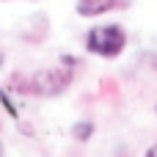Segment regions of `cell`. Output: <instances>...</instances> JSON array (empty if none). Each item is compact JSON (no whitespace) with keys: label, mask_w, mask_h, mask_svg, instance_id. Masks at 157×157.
<instances>
[{"label":"cell","mask_w":157,"mask_h":157,"mask_svg":"<svg viewBox=\"0 0 157 157\" xmlns=\"http://www.w3.org/2000/svg\"><path fill=\"white\" fill-rule=\"evenodd\" d=\"M124 44H127V33L119 25H94L86 36L88 52L102 55V58H116L124 50Z\"/></svg>","instance_id":"1"},{"label":"cell","mask_w":157,"mask_h":157,"mask_svg":"<svg viewBox=\"0 0 157 157\" xmlns=\"http://www.w3.org/2000/svg\"><path fill=\"white\" fill-rule=\"evenodd\" d=\"M66 83H69V75L63 69H41L30 77V91L41 97H55L66 88Z\"/></svg>","instance_id":"2"},{"label":"cell","mask_w":157,"mask_h":157,"mask_svg":"<svg viewBox=\"0 0 157 157\" xmlns=\"http://www.w3.org/2000/svg\"><path fill=\"white\" fill-rule=\"evenodd\" d=\"M72 135H75L77 141H88V138L94 135V124H91V121H77V124L72 127Z\"/></svg>","instance_id":"3"},{"label":"cell","mask_w":157,"mask_h":157,"mask_svg":"<svg viewBox=\"0 0 157 157\" xmlns=\"http://www.w3.org/2000/svg\"><path fill=\"white\" fill-rule=\"evenodd\" d=\"M0 105H3V110H6V113H8L11 119H17V116H19V110H17V105H14V102H11L8 97H6V91H3V88H0Z\"/></svg>","instance_id":"4"},{"label":"cell","mask_w":157,"mask_h":157,"mask_svg":"<svg viewBox=\"0 0 157 157\" xmlns=\"http://www.w3.org/2000/svg\"><path fill=\"white\" fill-rule=\"evenodd\" d=\"M144 157H157V144H152V146L146 149V155H144Z\"/></svg>","instance_id":"5"},{"label":"cell","mask_w":157,"mask_h":157,"mask_svg":"<svg viewBox=\"0 0 157 157\" xmlns=\"http://www.w3.org/2000/svg\"><path fill=\"white\" fill-rule=\"evenodd\" d=\"M0 157H3V144H0Z\"/></svg>","instance_id":"6"},{"label":"cell","mask_w":157,"mask_h":157,"mask_svg":"<svg viewBox=\"0 0 157 157\" xmlns=\"http://www.w3.org/2000/svg\"><path fill=\"white\" fill-rule=\"evenodd\" d=\"M0 63H3V52H0Z\"/></svg>","instance_id":"7"}]
</instances>
